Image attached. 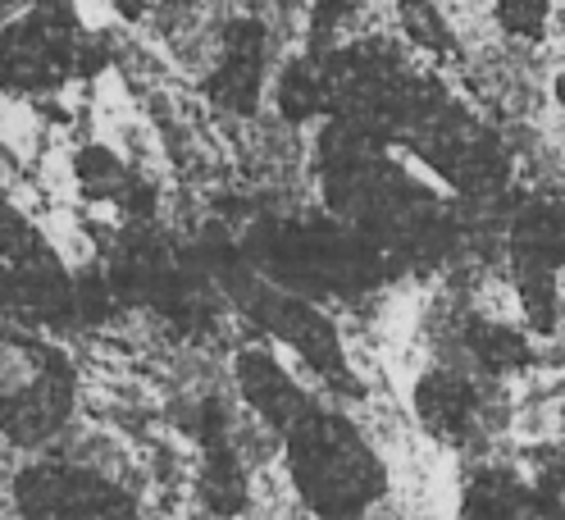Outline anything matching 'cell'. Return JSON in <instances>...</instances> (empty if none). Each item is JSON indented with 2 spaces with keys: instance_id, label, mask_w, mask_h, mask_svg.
<instances>
[{
  "instance_id": "6da1fadb",
  "label": "cell",
  "mask_w": 565,
  "mask_h": 520,
  "mask_svg": "<svg viewBox=\"0 0 565 520\" xmlns=\"http://www.w3.org/2000/svg\"><path fill=\"white\" fill-rule=\"evenodd\" d=\"M282 447H288L282 457H288L297 498L324 520L365 516L387 494V466L365 443V434L333 411L315 406L310 415H301L282 434Z\"/></svg>"
},
{
  "instance_id": "7a4b0ae2",
  "label": "cell",
  "mask_w": 565,
  "mask_h": 520,
  "mask_svg": "<svg viewBox=\"0 0 565 520\" xmlns=\"http://www.w3.org/2000/svg\"><path fill=\"white\" fill-rule=\"evenodd\" d=\"M74 415V365L60 347L10 329L6 338V434L14 447L51 443Z\"/></svg>"
},
{
  "instance_id": "277c9868",
  "label": "cell",
  "mask_w": 565,
  "mask_h": 520,
  "mask_svg": "<svg viewBox=\"0 0 565 520\" xmlns=\"http://www.w3.org/2000/svg\"><path fill=\"white\" fill-rule=\"evenodd\" d=\"M51 6H64V0H6L10 14H23V10H51Z\"/></svg>"
},
{
  "instance_id": "3957f363",
  "label": "cell",
  "mask_w": 565,
  "mask_h": 520,
  "mask_svg": "<svg viewBox=\"0 0 565 520\" xmlns=\"http://www.w3.org/2000/svg\"><path fill=\"white\" fill-rule=\"evenodd\" d=\"M28 520H141L105 475L83 466H38L14 484Z\"/></svg>"
}]
</instances>
